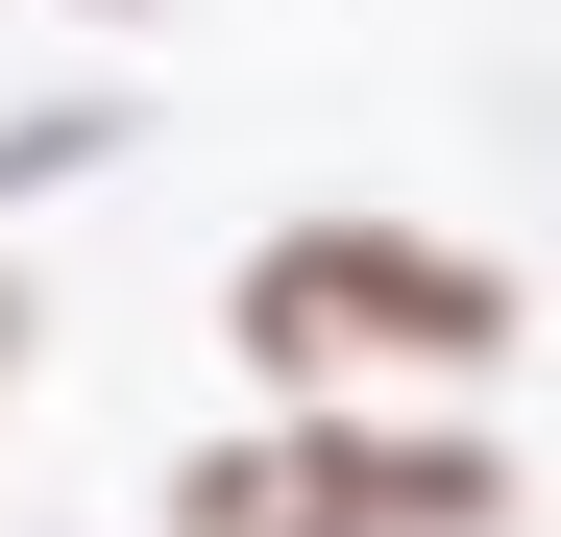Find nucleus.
<instances>
[{
  "mask_svg": "<svg viewBox=\"0 0 561 537\" xmlns=\"http://www.w3.org/2000/svg\"><path fill=\"white\" fill-rule=\"evenodd\" d=\"M0 367H25V268H0Z\"/></svg>",
  "mask_w": 561,
  "mask_h": 537,
  "instance_id": "3",
  "label": "nucleus"
},
{
  "mask_svg": "<svg viewBox=\"0 0 561 537\" xmlns=\"http://www.w3.org/2000/svg\"><path fill=\"white\" fill-rule=\"evenodd\" d=\"M513 342V294L463 244H391V220H294L244 268V367L268 391H366V367H489Z\"/></svg>",
  "mask_w": 561,
  "mask_h": 537,
  "instance_id": "1",
  "label": "nucleus"
},
{
  "mask_svg": "<svg viewBox=\"0 0 561 537\" xmlns=\"http://www.w3.org/2000/svg\"><path fill=\"white\" fill-rule=\"evenodd\" d=\"M489 439H391V415H268L171 465V537H463Z\"/></svg>",
  "mask_w": 561,
  "mask_h": 537,
  "instance_id": "2",
  "label": "nucleus"
}]
</instances>
